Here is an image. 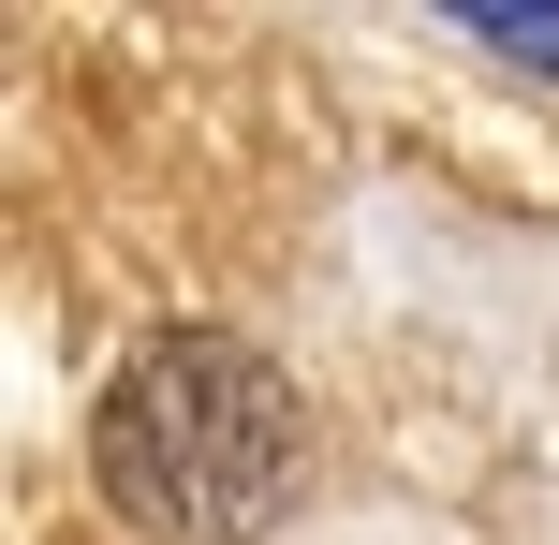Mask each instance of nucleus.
<instances>
[{
	"instance_id": "1",
	"label": "nucleus",
	"mask_w": 559,
	"mask_h": 545,
	"mask_svg": "<svg viewBox=\"0 0 559 545\" xmlns=\"http://www.w3.org/2000/svg\"><path fill=\"white\" fill-rule=\"evenodd\" d=\"M88 472L147 545H251L309 487V399L222 324H163L88 413Z\"/></svg>"
},
{
	"instance_id": "2",
	"label": "nucleus",
	"mask_w": 559,
	"mask_h": 545,
	"mask_svg": "<svg viewBox=\"0 0 559 545\" xmlns=\"http://www.w3.org/2000/svg\"><path fill=\"white\" fill-rule=\"evenodd\" d=\"M472 45H486V59H531V74H559V0H545V15H472Z\"/></svg>"
}]
</instances>
